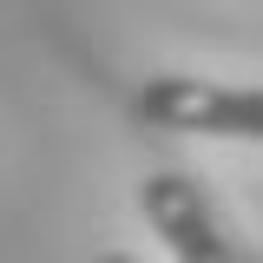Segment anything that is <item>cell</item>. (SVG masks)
Listing matches in <instances>:
<instances>
[{
	"mask_svg": "<svg viewBox=\"0 0 263 263\" xmlns=\"http://www.w3.org/2000/svg\"><path fill=\"white\" fill-rule=\"evenodd\" d=\"M138 119L158 132H197V138H257L263 145V86H217L158 72L138 86Z\"/></svg>",
	"mask_w": 263,
	"mask_h": 263,
	"instance_id": "obj_1",
	"label": "cell"
},
{
	"mask_svg": "<svg viewBox=\"0 0 263 263\" xmlns=\"http://www.w3.org/2000/svg\"><path fill=\"white\" fill-rule=\"evenodd\" d=\"M138 211H145V224L171 243V257H178V263H243V250L217 230L204 191H197L184 171H158V178H145V184H138Z\"/></svg>",
	"mask_w": 263,
	"mask_h": 263,
	"instance_id": "obj_2",
	"label": "cell"
},
{
	"mask_svg": "<svg viewBox=\"0 0 263 263\" xmlns=\"http://www.w3.org/2000/svg\"><path fill=\"white\" fill-rule=\"evenodd\" d=\"M99 263H132V257H99Z\"/></svg>",
	"mask_w": 263,
	"mask_h": 263,
	"instance_id": "obj_3",
	"label": "cell"
}]
</instances>
